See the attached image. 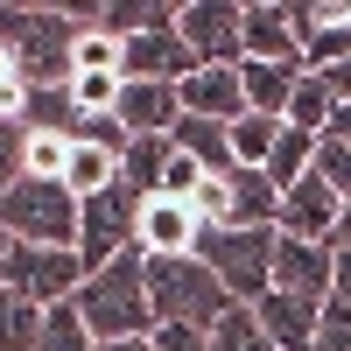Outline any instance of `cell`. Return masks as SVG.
<instances>
[{"label": "cell", "mask_w": 351, "mask_h": 351, "mask_svg": "<svg viewBox=\"0 0 351 351\" xmlns=\"http://www.w3.org/2000/svg\"><path fill=\"white\" fill-rule=\"evenodd\" d=\"M211 351H274V337L260 330V316L246 302H232L218 324H211Z\"/></svg>", "instance_id": "29"}, {"label": "cell", "mask_w": 351, "mask_h": 351, "mask_svg": "<svg viewBox=\"0 0 351 351\" xmlns=\"http://www.w3.org/2000/svg\"><path fill=\"white\" fill-rule=\"evenodd\" d=\"M176 99H183L190 120H246V84H239V64H197L183 84H176Z\"/></svg>", "instance_id": "12"}, {"label": "cell", "mask_w": 351, "mask_h": 351, "mask_svg": "<svg viewBox=\"0 0 351 351\" xmlns=\"http://www.w3.org/2000/svg\"><path fill=\"white\" fill-rule=\"evenodd\" d=\"M246 64H295L302 71V43L288 21V0H253L246 8Z\"/></svg>", "instance_id": "14"}, {"label": "cell", "mask_w": 351, "mask_h": 351, "mask_svg": "<svg viewBox=\"0 0 351 351\" xmlns=\"http://www.w3.org/2000/svg\"><path fill=\"white\" fill-rule=\"evenodd\" d=\"M316 176L351 204V148H344V141H316Z\"/></svg>", "instance_id": "32"}, {"label": "cell", "mask_w": 351, "mask_h": 351, "mask_svg": "<svg viewBox=\"0 0 351 351\" xmlns=\"http://www.w3.org/2000/svg\"><path fill=\"white\" fill-rule=\"evenodd\" d=\"M169 141H176L183 155H197L204 176H232V169H239V162H232V127H218V120H190V112H183Z\"/></svg>", "instance_id": "19"}, {"label": "cell", "mask_w": 351, "mask_h": 351, "mask_svg": "<svg viewBox=\"0 0 351 351\" xmlns=\"http://www.w3.org/2000/svg\"><path fill=\"white\" fill-rule=\"evenodd\" d=\"M330 112H337V92H330L324 77H302V84H295V99H288V112H281V120L295 127V134H316V141H324V134H330Z\"/></svg>", "instance_id": "24"}, {"label": "cell", "mask_w": 351, "mask_h": 351, "mask_svg": "<svg viewBox=\"0 0 351 351\" xmlns=\"http://www.w3.org/2000/svg\"><path fill=\"white\" fill-rule=\"evenodd\" d=\"M77 99H71V84H43V92H28L21 106V134H71L77 141Z\"/></svg>", "instance_id": "21"}, {"label": "cell", "mask_w": 351, "mask_h": 351, "mask_svg": "<svg viewBox=\"0 0 351 351\" xmlns=\"http://www.w3.org/2000/svg\"><path fill=\"white\" fill-rule=\"evenodd\" d=\"M71 155H77L71 134H21V176H36V183H64Z\"/></svg>", "instance_id": "25"}, {"label": "cell", "mask_w": 351, "mask_h": 351, "mask_svg": "<svg viewBox=\"0 0 351 351\" xmlns=\"http://www.w3.org/2000/svg\"><path fill=\"white\" fill-rule=\"evenodd\" d=\"M14 183H21V127L0 120V197H8Z\"/></svg>", "instance_id": "34"}, {"label": "cell", "mask_w": 351, "mask_h": 351, "mask_svg": "<svg viewBox=\"0 0 351 351\" xmlns=\"http://www.w3.org/2000/svg\"><path fill=\"white\" fill-rule=\"evenodd\" d=\"M281 127H288V120H267V112H246V120H232V162H239V169H267Z\"/></svg>", "instance_id": "27"}, {"label": "cell", "mask_w": 351, "mask_h": 351, "mask_svg": "<svg viewBox=\"0 0 351 351\" xmlns=\"http://www.w3.org/2000/svg\"><path fill=\"white\" fill-rule=\"evenodd\" d=\"M148 302H155V324H190V330H211L218 316L232 309L225 281L204 267V260H148Z\"/></svg>", "instance_id": "4"}, {"label": "cell", "mask_w": 351, "mask_h": 351, "mask_svg": "<svg viewBox=\"0 0 351 351\" xmlns=\"http://www.w3.org/2000/svg\"><path fill=\"white\" fill-rule=\"evenodd\" d=\"M274 246H281V232H260V225H218V232H204L197 260L225 281L232 302L253 309V302L274 288Z\"/></svg>", "instance_id": "3"}, {"label": "cell", "mask_w": 351, "mask_h": 351, "mask_svg": "<svg viewBox=\"0 0 351 351\" xmlns=\"http://www.w3.org/2000/svg\"><path fill=\"white\" fill-rule=\"evenodd\" d=\"M36 351H99V337L84 330L77 302H56V309L43 316V337H36Z\"/></svg>", "instance_id": "30"}, {"label": "cell", "mask_w": 351, "mask_h": 351, "mask_svg": "<svg viewBox=\"0 0 351 351\" xmlns=\"http://www.w3.org/2000/svg\"><path fill=\"white\" fill-rule=\"evenodd\" d=\"M169 155H176V141H169V134H141V141H127V155H120V183H127L134 197H155V190H162Z\"/></svg>", "instance_id": "20"}, {"label": "cell", "mask_w": 351, "mask_h": 351, "mask_svg": "<svg viewBox=\"0 0 351 351\" xmlns=\"http://www.w3.org/2000/svg\"><path fill=\"white\" fill-rule=\"evenodd\" d=\"M155 351H211V330H190V324H169V330H155Z\"/></svg>", "instance_id": "35"}, {"label": "cell", "mask_w": 351, "mask_h": 351, "mask_svg": "<svg viewBox=\"0 0 351 351\" xmlns=\"http://www.w3.org/2000/svg\"><path fill=\"white\" fill-rule=\"evenodd\" d=\"M0 288L28 295L36 309L77 302V288H84V260H77V246H14L8 267H0Z\"/></svg>", "instance_id": "7"}, {"label": "cell", "mask_w": 351, "mask_h": 351, "mask_svg": "<svg viewBox=\"0 0 351 351\" xmlns=\"http://www.w3.org/2000/svg\"><path fill=\"white\" fill-rule=\"evenodd\" d=\"M225 190H232V225H260V232H274V218H281V190L267 183V169H232Z\"/></svg>", "instance_id": "18"}, {"label": "cell", "mask_w": 351, "mask_h": 351, "mask_svg": "<svg viewBox=\"0 0 351 351\" xmlns=\"http://www.w3.org/2000/svg\"><path fill=\"white\" fill-rule=\"evenodd\" d=\"M77 141H84V148H106V155H127V127H120V112H84V120H77Z\"/></svg>", "instance_id": "31"}, {"label": "cell", "mask_w": 351, "mask_h": 351, "mask_svg": "<svg viewBox=\"0 0 351 351\" xmlns=\"http://www.w3.org/2000/svg\"><path fill=\"white\" fill-rule=\"evenodd\" d=\"M84 14L77 8H49V0H0V43L14 49L21 84L43 92V84H71V43H77Z\"/></svg>", "instance_id": "1"}, {"label": "cell", "mask_w": 351, "mask_h": 351, "mask_svg": "<svg viewBox=\"0 0 351 351\" xmlns=\"http://www.w3.org/2000/svg\"><path fill=\"white\" fill-rule=\"evenodd\" d=\"M8 84H21V64H14V49L0 43V92H8Z\"/></svg>", "instance_id": "40"}, {"label": "cell", "mask_w": 351, "mask_h": 351, "mask_svg": "<svg viewBox=\"0 0 351 351\" xmlns=\"http://www.w3.org/2000/svg\"><path fill=\"white\" fill-rule=\"evenodd\" d=\"M134 225H141V197L127 183H112L106 197L77 204V260H84V274H99V267H112V260L141 253L134 246Z\"/></svg>", "instance_id": "6"}, {"label": "cell", "mask_w": 351, "mask_h": 351, "mask_svg": "<svg viewBox=\"0 0 351 351\" xmlns=\"http://www.w3.org/2000/svg\"><path fill=\"white\" fill-rule=\"evenodd\" d=\"M253 316H260V330L274 337V351H309L316 344V302H302V295H281V288H267V295L253 302Z\"/></svg>", "instance_id": "15"}, {"label": "cell", "mask_w": 351, "mask_h": 351, "mask_svg": "<svg viewBox=\"0 0 351 351\" xmlns=\"http://www.w3.org/2000/svg\"><path fill=\"white\" fill-rule=\"evenodd\" d=\"M77 316H84V330H92L99 344H120V337H155V302H148V260L127 253V260H112V267L99 274H84L77 288Z\"/></svg>", "instance_id": "2"}, {"label": "cell", "mask_w": 351, "mask_h": 351, "mask_svg": "<svg viewBox=\"0 0 351 351\" xmlns=\"http://www.w3.org/2000/svg\"><path fill=\"white\" fill-rule=\"evenodd\" d=\"M176 120H183V99H176V84H141L127 77L120 92V127L141 141V134H176Z\"/></svg>", "instance_id": "16"}, {"label": "cell", "mask_w": 351, "mask_h": 351, "mask_svg": "<svg viewBox=\"0 0 351 351\" xmlns=\"http://www.w3.org/2000/svg\"><path fill=\"white\" fill-rule=\"evenodd\" d=\"M302 77H309V71H295V64H239V84H246V112H267V120H281Z\"/></svg>", "instance_id": "17"}, {"label": "cell", "mask_w": 351, "mask_h": 351, "mask_svg": "<svg viewBox=\"0 0 351 351\" xmlns=\"http://www.w3.org/2000/svg\"><path fill=\"white\" fill-rule=\"evenodd\" d=\"M309 351H351V309L324 302V316H316V344Z\"/></svg>", "instance_id": "33"}, {"label": "cell", "mask_w": 351, "mask_h": 351, "mask_svg": "<svg viewBox=\"0 0 351 351\" xmlns=\"http://www.w3.org/2000/svg\"><path fill=\"white\" fill-rule=\"evenodd\" d=\"M120 71L141 77V84H183V77L197 71L190 43L176 36V14H169L162 28H141V36H127V64H120Z\"/></svg>", "instance_id": "11"}, {"label": "cell", "mask_w": 351, "mask_h": 351, "mask_svg": "<svg viewBox=\"0 0 351 351\" xmlns=\"http://www.w3.org/2000/svg\"><path fill=\"white\" fill-rule=\"evenodd\" d=\"M0 232H8L14 246H77V197L64 183L21 176V183L0 197Z\"/></svg>", "instance_id": "5"}, {"label": "cell", "mask_w": 351, "mask_h": 351, "mask_svg": "<svg viewBox=\"0 0 351 351\" xmlns=\"http://www.w3.org/2000/svg\"><path fill=\"white\" fill-rule=\"evenodd\" d=\"M324 84L337 92V106H351V64H337V71H324Z\"/></svg>", "instance_id": "37"}, {"label": "cell", "mask_w": 351, "mask_h": 351, "mask_svg": "<svg viewBox=\"0 0 351 351\" xmlns=\"http://www.w3.org/2000/svg\"><path fill=\"white\" fill-rule=\"evenodd\" d=\"M204 232L211 225H204L197 197H141V225H134L141 260H197Z\"/></svg>", "instance_id": "9"}, {"label": "cell", "mask_w": 351, "mask_h": 351, "mask_svg": "<svg viewBox=\"0 0 351 351\" xmlns=\"http://www.w3.org/2000/svg\"><path fill=\"white\" fill-rule=\"evenodd\" d=\"M330 274H337L330 246H309V239H281L274 246V288H281V295H302V302L324 309L330 302Z\"/></svg>", "instance_id": "13"}, {"label": "cell", "mask_w": 351, "mask_h": 351, "mask_svg": "<svg viewBox=\"0 0 351 351\" xmlns=\"http://www.w3.org/2000/svg\"><path fill=\"white\" fill-rule=\"evenodd\" d=\"M324 141H344V148H351V106L330 112V134H324Z\"/></svg>", "instance_id": "38"}, {"label": "cell", "mask_w": 351, "mask_h": 351, "mask_svg": "<svg viewBox=\"0 0 351 351\" xmlns=\"http://www.w3.org/2000/svg\"><path fill=\"white\" fill-rule=\"evenodd\" d=\"M8 253H14V239H8V232H0V267H8Z\"/></svg>", "instance_id": "42"}, {"label": "cell", "mask_w": 351, "mask_h": 351, "mask_svg": "<svg viewBox=\"0 0 351 351\" xmlns=\"http://www.w3.org/2000/svg\"><path fill=\"white\" fill-rule=\"evenodd\" d=\"M176 36L190 43L197 64H246V8L239 0H183Z\"/></svg>", "instance_id": "8"}, {"label": "cell", "mask_w": 351, "mask_h": 351, "mask_svg": "<svg viewBox=\"0 0 351 351\" xmlns=\"http://www.w3.org/2000/svg\"><path fill=\"white\" fill-rule=\"evenodd\" d=\"M337 211H344V197L324 183V176H302V183H288L281 190V218H274V232L281 239H309V246H330V232H337Z\"/></svg>", "instance_id": "10"}, {"label": "cell", "mask_w": 351, "mask_h": 351, "mask_svg": "<svg viewBox=\"0 0 351 351\" xmlns=\"http://www.w3.org/2000/svg\"><path fill=\"white\" fill-rule=\"evenodd\" d=\"M330 253H351V204L337 211V232H330Z\"/></svg>", "instance_id": "39"}, {"label": "cell", "mask_w": 351, "mask_h": 351, "mask_svg": "<svg viewBox=\"0 0 351 351\" xmlns=\"http://www.w3.org/2000/svg\"><path fill=\"white\" fill-rule=\"evenodd\" d=\"M330 302L351 309V253H337V274H330Z\"/></svg>", "instance_id": "36"}, {"label": "cell", "mask_w": 351, "mask_h": 351, "mask_svg": "<svg viewBox=\"0 0 351 351\" xmlns=\"http://www.w3.org/2000/svg\"><path fill=\"white\" fill-rule=\"evenodd\" d=\"M43 316L49 309H36L28 295H14V288H0V351H36Z\"/></svg>", "instance_id": "26"}, {"label": "cell", "mask_w": 351, "mask_h": 351, "mask_svg": "<svg viewBox=\"0 0 351 351\" xmlns=\"http://www.w3.org/2000/svg\"><path fill=\"white\" fill-rule=\"evenodd\" d=\"M99 351H155V337H120V344H99Z\"/></svg>", "instance_id": "41"}, {"label": "cell", "mask_w": 351, "mask_h": 351, "mask_svg": "<svg viewBox=\"0 0 351 351\" xmlns=\"http://www.w3.org/2000/svg\"><path fill=\"white\" fill-rule=\"evenodd\" d=\"M112 183H120V155L84 148V141H77V155H71V169H64V190H71L77 204H92V197H106Z\"/></svg>", "instance_id": "22"}, {"label": "cell", "mask_w": 351, "mask_h": 351, "mask_svg": "<svg viewBox=\"0 0 351 351\" xmlns=\"http://www.w3.org/2000/svg\"><path fill=\"white\" fill-rule=\"evenodd\" d=\"M77 14H84V8H77ZM120 64H127V43L84 21L77 43H71V77H99V71H120ZM120 77H127V71H120Z\"/></svg>", "instance_id": "23"}, {"label": "cell", "mask_w": 351, "mask_h": 351, "mask_svg": "<svg viewBox=\"0 0 351 351\" xmlns=\"http://www.w3.org/2000/svg\"><path fill=\"white\" fill-rule=\"evenodd\" d=\"M309 169H316V134H295V127H281L274 155H267V183H274V190H288V183H302Z\"/></svg>", "instance_id": "28"}]
</instances>
